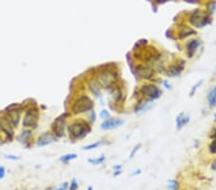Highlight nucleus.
Returning <instances> with one entry per match:
<instances>
[{
	"label": "nucleus",
	"instance_id": "obj_1",
	"mask_svg": "<svg viewBox=\"0 0 216 190\" xmlns=\"http://www.w3.org/2000/svg\"><path fill=\"white\" fill-rule=\"evenodd\" d=\"M91 131V127L89 123L85 120H77L68 126V134L69 137L72 140L82 139L87 136L88 134Z\"/></svg>",
	"mask_w": 216,
	"mask_h": 190
},
{
	"label": "nucleus",
	"instance_id": "obj_2",
	"mask_svg": "<svg viewBox=\"0 0 216 190\" xmlns=\"http://www.w3.org/2000/svg\"><path fill=\"white\" fill-rule=\"evenodd\" d=\"M189 24L195 28H203L211 22L210 17L208 12L202 10H195L191 13L188 17Z\"/></svg>",
	"mask_w": 216,
	"mask_h": 190
},
{
	"label": "nucleus",
	"instance_id": "obj_3",
	"mask_svg": "<svg viewBox=\"0 0 216 190\" xmlns=\"http://www.w3.org/2000/svg\"><path fill=\"white\" fill-rule=\"evenodd\" d=\"M117 81L116 72L112 69H106L99 72L96 83L103 88H112L115 86Z\"/></svg>",
	"mask_w": 216,
	"mask_h": 190
},
{
	"label": "nucleus",
	"instance_id": "obj_4",
	"mask_svg": "<svg viewBox=\"0 0 216 190\" xmlns=\"http://www.w3.org/2000/svg\"><path fill=\"white\" fill-rule=\"evenodd\" d=\"M93 106H94L93 101L88 95H82V96H80L75 100V102L71 107V111L76 114H80L83 112L92 111Z\"/></svg>",
	"mask_w": 216,
	"mask_h": 190
},
{
	"label": "nucleus",
	"instance_id": "obj_5",
	"mask_svg": "<svg viewBox=\"0 0 216 190\" xmlns=\"http://www.w3.org/2000/svg\"><path fill=\"white\" fill-rule=\"evenodd\" d=\"M139 92L144 98H146L150 101L159 99L162 93L160 88L157 85L152 84V83H145V84H143L139 88Z\"/></svg>",
	"mask_w": 216,
	"mask_h": 190
},
{
	"label": "nucleus",
	"instance_id": "obj_6",
	"mask_svg": "<svg viewBox=\"0 0 216 190\" xmlns=\"http://www.w3.org/2000/svg\"><path fill=\"white\" fill-rule=\"evenodd\" d=\"M135 74L141 80H152L155 76V68L148 64H139L136 66Z\"/></svg>",
	"mask_w": 216,
	"mask_h": 190
},
{
	"label": "nucleus",
	"instance_id": "obj_7",
	"mask_svg": "<svg viewBox=\"0 0 216 190\" xmlns=\"http://www.w3.org/2000/svg\"><path fill=\"white\" fill-rule=\"evenodd\" d=\"M67 114H64L62 116L58 117L57 119L52 124V131L55 136L61 137L65 135V131L66 128V118Z\"/></svg>",
	"mask_w": 216,
	"mask_h": 190
},
{
	"label": "nucleus",
	"instance_id": "obj_8",
	"mask_svg": "<svg viewBox=\"0 0 216 190\" xmlns=\"http://www.w3.org/2000/svg\"><path fill=\"white\" fill-rule=\"evenodd\" d=\"M201 41L197 39H192L189 40L188 41H186L185 43V52H186V56L190 59L193 58V56L195 55V53L198 50V47L200 46Z\"/></svg>",
	"mask_w": 216,
	"mask_h": 190
},
{
	"label": "nucleus",
	"instance_id": "obj_9",
	"mask_svg": "<svg viewBox=\"0 0 216 190\" xmlns=\"http://www.w3.org/2000/svg\"><path fill=\"white\" fill-rule=\"evenodd\" d=\"M124 124V120L120 119V118H108L102 124H101V129L102 130H113L115 128H118L121 125Z\"/></svg>",
	"mask_w": 216,
	"mask_h": 190
},
{
	"label": "nucleus",
	"instance_id": "obj_10",
	"mask_svg": "<svg viewBox=\"0 0 216 190\" xmlns=\"http://www.w3.org/2000/svg\"><path fill=\"white\" fill-rule=\"evenodd\" d=\"M185 62L184 61H180V63H177L175 64H171L170 66H168L167 68V75H169L171 77H178L182 74L183 70L185 68Z\"/></svg>",
	"mask_w": 216,
	"mask_h": 190
},
{
	"label": "nucleus",
	"instance_id": "obj_11",
	"mask_svg": "<svg viewBox=\"0 0 216 190\" xmlns=\"http://www.w3.org/2000/svg\"><path fill=\"white\" fill-rule=\"evenodd\" d=\"M38 122V115L34 112L29 111L25 113V116L23 118V126L24 127H35Z\"/></svg>",
	"mask_w": 216,
	"mask_h": 190
},
{
	"label": "nucleus",
	"instance_id": "obj_12",
	"mask_svg": "<svg viewBox=\"0 0 216 190\" xmlns=\"http://www.w3.org/2000/svg\"><path fill=\"white\" fill-rule=\"evenodd\" d=\"M55 140H56V138L53 135H51L50 133H44L39 136L37 145L39 147H43V146H46L48 144L52 143V142H54Z\"/></svg>",
	"mask_w": 216,
	"mask_h": 190
},
{
	"label": "nucleus",
	"instance_id": "obj_13",
	"mask_svg": "<svg viewBox=\"0 0 216 190\" xmlns=\"http://www.w3.org/2000/svg\"><path fill=\"white\" fill-rule=\"evenodd\" d=\"M196 34V31L194 29H192L186 25H183L181 28L179 29L178 31V38L179 40H185L188 37H190V36L192 35H195Z\"/></svg>",
	"mask_w": 216,
	"mask_h": 190
},
{
	"label": "nucleus",
	"instance_id": "obj_14",
	"mask_svg": "<svg viewBox=\"0 0 216 190\" xmlns=\"http://www.w3.org/2000/svg\"><path fill=\"white\" fill-rule=\"evenodd\" d=\"M20 118V112L19 110H10L8 111V118L9 122L13 127H17Z\"/></svg>",
	"mask_w": 216,
	"mask_h": 190
},
{
	"label": "nucleus",
	"instance_id": "obj_15",
	"mask_svg": "<svg viewBox=\"0 0 216 190\" xmlns=\"http://www.w3.org/2000/svg\"><path fill=\"white\" fill-rule=\"evenodd\" d=\"M190 120L189 115L185 114V112L180 113L177 117H176V128L177 130H181L183 129Z\"/></svg>",
	"mask_w": 216,
	"mask_h": 190
},
{
	"label": "nucleus",
	"instance_id": "obj_16",
	"mask_svg": "<svg viewBox=\"0 0 216 190\" xmlns=\"http://www.w3.org/2000/svg\"><path fill=\"white\" fill-rule=\"evenodd\" d=\"M0 128H1V130L6 135L13 136V134H14L13 126H12V124L9 122L7 118H1V119H0Z\"/></svg>",
	"mask_w": 216,
	"mask_h": 190
},
{
	"label": "nucleus",
	"instance_id": "obj_17",
	"mask_svg": "<svg viewBox=\"0 0 216 190\" xmlns=\"http://www.w3.org/2000/svg\"><path fill=\"white\" fill-rule=\"evenodd\" d=\"M149 102H151V101L146 99V98H144V97L139 99L137 101V103L136 104V106H135V112L137 113V112H139L141 111H144L146 109V107L149 104Z\"/></svg>",
	"mask_w": 216,
	"mask_h": 190
},
{
	"label": "nucleus",
	"instance_id": "obj_18",
	"mask_svg": "<svg viewBox=\"0 0 216 190\" xmlns=\"http://www.w3.org/2000/svg\"><path fill=\"white\" fill-rule=\"evenodd\" d=\"M207 99L209 101V105L210 108H213V107L216 106V86L209 92Z\"/></svg>",
	"mask_w": 216,
	"mask_h": 190
},
{
	"label": "nucleus",
	"instance_id": "obj_19",
	"mask_svg": "<svg viewBox=\"0 0 216 190\" xmlns=\"http://www.w3.org/2000/svg\"><path fill=\"white\" fill-rule=\"evenodd\" d=\"M104 144H106V141H105V140L97 141V142H95V143L89 144V145H87V146H84V147H83V150H87V151L92 150V149H95V148H97V147H99V146H102V145H104Z\"/></svg>",
	"mask_w": 216,
	"mask_h": 190
},
{
	"label": "nucleus",
	"instance_id": "obj_20",
	"mask_svg": "<svg viewBox=\"0 0 216 190\" xmlns=\"http://www.w3.org/2000/svg\"><path fill=\"white\" fill-rule=\"evenodd\" d=\"M78 156L76 155V154H67V155H65V156L60 158V160H61L62 162H64V163H66V162H68V161H70L72 159H75Z\"/></svg>",
	"mask_w": 216,
	"mask_h": 190
},
{
	"label": "nucleus",
	"instance_id": "obj_21",
	"mask_svg": "<svg viewBox=\"0 0 216 190\" xmlns=\"http://www.w3.org/2000/svg\"><path fill=\"white\" fill-rule=\"evenodd\" d=\"M167 188L169 190H178L179 189V183L176 180H169L167 182Z\"/></svg>",
	"mask_w": 216,
	"mask_h": 190
},
{
	"label": "nucleus",
	"instance_id": "obj_22",
	"mask_svg": "<svg viewBox=\"0 0 216 190\" xmlns=\"http://www.w3.org/2000/svg\"><path fill=\"white\" fill-rule=\"evenodd\" d=\"M106 158L104 155H102L101 157H98V158H96V159H89L88 161L91 164H94V165H97V164H101L105 161Z\"/></svg>",
	"mask_w": 216,
	"mask_h": 190
},
{
	"label": "nucleus",
	"instance_id": "obj_23",
	"mask_svg": "<svg viewBox=\"0 0 216 190\" xmlns=\"http://www.w3.org/2000/svg\"><path fill=\"white\" fill-rule=\"evenodd\" d=\"M207 9H208V14L209 15H212L215 10H216V3L214 1H210L207 4Z\"/></svg>",
	"mask_w": 216,
	"mask_h": 190
},
{
	"label": "nucleus",
	"instance_id": "obj_24",
	"mask_svg": "<svg viewBox=\"0 0 216 190\" xmlns=\"http://www.w3.org/2000/svg\"><path fill=\"white\" fill-rule=\"evenodd\" d=\"M203 83H204V81H203V80H201L200 82L196 83V84H195L193 87H192V88H191V90H190V93H189V96H190V97L194 96V94H195V92L197 91L198 88L202 86V84H203Z\"/></svg>",
	"mask_w": 216,
	"mask_h": 190
},
{
	"label": "nucleus",
	"instance_id": "obj_25",
	"mask_svg": "<svg viewBox=\"0 0 216 190\" xmlns=\"http://www.w3.org/2000/svg\"><path fill=\"white\" fill-rule=\"evenodd\" d=\"M30 135H31V132H30V131H25V132H22L21 135H20L19 137H18V140H19L20 142H25V140H26Z\"/></svg>",
	"mask_w": 216,
	"mask_h": 190
},
{
	"label": "nucleus",
	"instance_id": "obj_26",
	"mask_svg": "<svg viewBox=\"0 0 216 190\" xmlns=\"http://www.w3.org/2000/svg\"><path fill=\"white\" fill-rule=\"evenodd\" d=\"M209 151L211 155H215L216 154V138H213L212 141L210 142V144L209 146Z\"/></svg>",
	"mask_w": 216,
	"mask_h": 190
},
{
	"label": "nucleus",
	"instance_id": "obj_27",
	"mask_svg": "<svg viewBox=\"0 0 216 190\" xmlns=\"http://www.w3.org/2000/svg\"><path fill=\"white\" fill-rule=\"evenodd\" d=\"M78 187H79V184H78L77 181H76L75 179H72V180H71V183H70V184H69V187H68L69 190H77Z\"/></svg>",
	"mask_w": 216,
	"mask_h": 190
},
{
	"label": "nucleus",
	"instance_id": "obj_28",
	"mask_svg": "<svg viewBox=\"0 0 216 190\" xmlns=\"http://www.w3.org/2000/svg\"><path fill=\"white\" fill-rule=\"evenodd\" d=\"M141 147V144H137V145H136L135 147H134V149L132 150V152H131V154H130V159H133L134 158V156L136 155V153L139 150V148Z\"/></svg>",
	"mask_w": 216,
	"mask_h": 190
},
{
	"label": "nucleus",
	"instance_id": "obj_29",
	"mask_svg": "<svg viewBox=\"0 0 216 190\" xmlns=\"http://www.w3.org/2000/svg\"><path fill=\"white\" fill-rule=\"evenodd\" d=\"M100 117L104 118V119H108V117H110V112H108L107 110H103L100 112Z\"/></svg>",
	"mask_w": 216,
	"mask_h": 190
},
{
	"label": "nucleus",
	"instance_id": "obj_30",
	"mask_svg": "<svg viewBox=\"0 0 216 190\" xmlns=\"http://www.w3.org/2000/svg\"><path fill=\"white\" fill-rule=\"evenodd\" d=\"M68 187H69L68 183H64L61 186H59V187H58V188H56L55 190H67V189H68Z\"/></svg>",
	"mask_w": 216,
	"mask_h": 190
},
{
	"label": "nucleus",
	"instance_id": "obj_31",
	"mask_svg": "<svg viewBox=\"0 0 216 190\" xmlns=\"http://www.w3.org/2000/svg\"><path fill=\"white\" fill-rule=\"evenodd\" d=\"M5 173H6L5 168L3 167V166H0V180L3 179V178L5 177Z\"/></svg>",
	"mask_w": 216,
	"mask_h": 190
},
{
	"label": "nucleus",
	"instance_id": "obj_32",
	"mask_svg": "<svg viewBox=\"0 0 216 190\" xmlns=\"http://www.w3.org/2000/svg\"><path fill=\"white\" fill-rule=\"evenodd\" d=\"M209 137L210 138H216V128H214L213 130H212V132L210 133V135H209Z\"/></svg>",
	"mask_w": 216,
	"mask_h": 190
},
{
	"label": "nucleus",
	"instance_id": "obj_33",
	"mask_svg": "<svg viewBox=\"0 0 216 190\" xmlns=\"http://www.w3.org/2000/svg\"><path fill=\"white\" fill-rule=\"evenodd\" d=\"M140 173H141V170H140V169H137L136 171H134V173L131 174V176H132V177H135V176H137V175H139Z\"/></svg>",
	"mask_w": 216,
	"mask_h": 190
},
{
	"label": "nucleus",
	"instance_id": "obj_34",
	"mask_svg": "<svg viewBox=\"0 0 216 190\" xmlns=\"http://www.w3.org/2000/svg\"><path fill=\"white\" fill-rule=\"evenodd\" d=\"M5 158L8 159H13V160H16V159H19L18 157H15V156H6Z\"/></svg>",
	"mask_w": 216,
	"mask_h": 190
},
{
	"label": "nucleus",
	"instance_id": "obj_35",
	"mask_svg": "<svg viewBox=\"0 0 216 190\" xmlns=\"http://www.w3.org/2000/svg\"><path fill=\"white\" fill-rule=\"evenodd\" d=\"M163 86L166 88H171V85L168 83V81H164L163 82Z\"/></svg>",
	"mask_w": 216,
	"mask_h": 190
},
{
	"label": "nucleus",
	"instance_id": "obj_36",
	"mask_svg": "<svg viewBox=\"0 0 216 190\" xmlns=\"http://www.w3.org/2000/svg\"><path fill=\"white\" fill-rule=\"evenodd\" d=\"M90 121L91 122H95V112H94L93 110L91 111V119H90Z\"/></svg>",
	"mask_w": 216,
	"mask_h": 190
},
{
	"label": "nucleus",
	"instance_id": "obj_37",
	"mask_svg": "<svg viewBox=\"0 0 216 190\" xmlns=\"http://www.w3.org/2000/svg\"><path fill=\"white\" fill-rule=\"evenodd\" d=\"M211 170H213V171H216V159L212 162V164H211Z\"/></svg>",
	"mask_w": 216,
	"mask_h": 190
},
{
	"label": "nucleus",
	"instance_id": "obj_38",
	"mask_svg": "<svg viewBox=\"0 0 216 190\" xmlns=\"http://www.w3.org/2000/svg\"><path fill=\"white\" fill-rule=\"evenodd\" d=\"M120 174H121V170H115L114 173H113V177H117V176H119Z\"/></svg>",
	"mask_w": 216,
	"mask_h": 190
},
{
	"label": "nucleus",
	"instance_id": "obj_39",
	"mask_svg": "<svg viewBox=\"0 0 216 190\" xmlns=\"http://www.w3.org/2000/svg\"><path fill=\"white\" fill-rule=\"evenodd\" d=\"M113 168L114 170H121V165H114Z\"/></svg>",
	"mask_w": 216,
	"mask_h": 190
},
{
	"label": "nucleus",
	"instance_id": "obj_40",
	"mask_svg": "<svg viewBox=\"0 0 216 190\" xmlns=\"http://www.w3.org/2000/svg\"><path fill=\"white\" fill-rule=\"evenodd\" d=\"M158 2H160V3H163V2H165L166 0H157Z\"/></svg>",
	"mask_w": 216,
	"mask_h": 190
},
{
	"label": "nucleus",
	"instance_id": "obj_41",
	"mask_svg": "<svg viewBox=\"0 0 216 190\" xmlns=\"http://www.w3.org/2000/svg\"><path fill=\"white\" fill-rule=\"evenodd\" d=\"M214 122H216V113L214 114Z\"/></svg>",
	"mask_w": 216,
	"mask_h": 190
},
{
	"label": "nucleus",
	"instance_id": "obj_42",
	"mask_svg": "<svg viewBox=\"0 0 216 190\" xmlns=\"http://www.w3.org/2000/svg\"><path fill=\"white\" fill-rule=\"evenodd\" d=\"M88 190H93V189H92V187H90V186H89V187L88 188Z\"/></svg>",
	"mask_w": 216,
	"mask_h": 190
},
{
	"label": "nucleus",
	"instance_id": "obj_43",
	"mask_svg": "<svg viewBox=\"0 0 216 190\" xmlns=\"http://www.w3.org/2000/svg\"><path fill=\"white\" fill-rule=\"evenodd\" d=\"M1 140H2V139H1V137H0V143H1Z\"/></svg>",
	"mask_w": 216,
	"mask_h": 190
},
{
	"label": "nucleus",
	"instance_id": "obj_44",
	"mask_svg": "<svg viewBox=\"0 0 216 190\" xmlns=\"http://www.w3.org/2000/svg\"><path fill=\"white\" fill-rule=\"evenodd\" d=\"M48 190H51V189H48Z\"/></svg>",
	"mask_w": 216,
	"mask_h": 190
}]
</instances>
